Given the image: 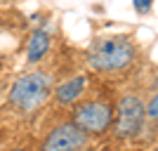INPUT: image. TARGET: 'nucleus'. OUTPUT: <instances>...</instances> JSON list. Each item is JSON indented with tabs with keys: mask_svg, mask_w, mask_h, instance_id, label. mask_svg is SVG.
<instances>
[{
	"mask_svg": "<svg viewBox=\"0 0 158 151\" xmlns=\"http://www.w3.org/2000/svg\"><path fill=\"white\" fill-rule=\"evenodd\" d=\"M153 151H158V146H156V149H153Z\"/></svg>",
	"mask_w": 158,
	"mask_h": 151,
	"instance_id": "11",
	"label": "nucleus"
},
{
	"mask_svg": "<svg viewBox=\"0 0 158 151\" xmlns=\"http://www.w3.org/2000/svg\"><path fill=\"white\" fill-rule=\"evenodd\" d=\"M146 123V102L137 92L120 94L113 106V135L118 139L137 137Z\"/></svg>",
	"mask_w": 158,
	"mask_h": 151,
	"instance_id": "3",
	"label": "nucleus"
},
{
	"mask_svg": "<svg viewBox=\"0 0 158 151\" xmlns=\"http://www.w3.org/2000/svg\"><path fill=\"white\" fill-rule=\"evenodd\" d=\"M90 142L83 130H78L71 120L66 123L54 125L52 130L45 135V139L40 142V149L38 151H83Z\"/></svg>",
	"mask_w": 158,
	"mask_h": 151,
	"instance_id": "5",
	"label": "nucleus"
},
{
	"mask_svg": "<svg viewBox=\"0 0 158 151\" xmlns=\"http://www.w3.org/2000/svg\"><path fill=\"white\" fill-rule=\"evenodd\" d=\"M52 90H54V83H52L50 73L28 71L12 83V87H10V104H12L14 111L28 116V113L38 111L40 106L52 97Z\"/></svg>",
	"mask_w": 158,
	"mask_h": 151,
	"instance_id": "2",
	"label": "nucleus"
},
{
	"mask_svg": "<svg viewBox=\"0 0 158 151\" xmlns=\"http://www.w3.org/2000/svg\"><path fill=\"white\" fill-rule=\"evenodd\" d=\"M137 59V45L127 36H106L92 43L87 52V66L102 76L127 71Z\"/></svg>",
	"mask_w": 158,
	"mask_h": 151,
	"instance_id": "1",
	"label": "nucleus"
},
{
	"mask_svg": "<svg viewBox=\"0 0 158 151\" xmlns=\"http://www.w3.org/2000/svg\"><path fill=\"white\" fill-rule=\"evenodd\" d=\"M146 118L158 123V92H153L151 99L146 102Z\"/></svg>",
	"mask_w": 158,
	"mask_h": 151,
	"instance_id": "8",
	"label": "nucleus"
},
{
	"mask_svg": "<svg viewBox=\"0 0 158 151\" xmlns=\"http://www.w3.org/2000/svg\"><path fill=\"white\" fill-rule=\"evenodd\" d=\"M132 7L137 14H149L153 10V0H132Z\"/></svg>",
	"mask_w": 158,
	"mask_h": 151,
	"instance_id": "9",
	"label": "nucleus"
},
{
	"mask_svg": "<svg viewBox=\"0 0 158 151\" xmlns=\"http://www.w3.org/2000/svg\"><path fill=\"white\" fill-rule=\"evenodd\" d=\"M71 123L78 130H83L87 137H102L113 125V106L102 99L78 102L71 111Z\"/></svg>",
	"mask_w": 158,
	"mask_h": 151,
	"instance_id": "4",
	"label": "nucleus"
},
{
	"mask_svg": "<svg viewBox=\"0 0 158 151\" xmlns=\"http://www.w3.org/2000/svg\"><path fill=\"white\" fill-rule=\"evenodd\" d=\"M85 85H87V76L78 73V76H73V78L61 80L59 85L52 90V97H54V102L59 106H73L80 97H83Z\"/></svg>",
	"mask_w": 158,
	"mask_h": 151,
	"instance_id": "6",
	"label": "nucleus"
},
{
	"mask_svg": "<svg viewBox=\"0 0 158 151\" xmlns=\"http://www.w3.org/2000/svg\"><path fill=\"white\" fill-rule=\"evenodd\" d=\"M50 45H52L50 31H45V28L33 31L31 38H28V45H26V59H28V64H38V61H43V57L50 52Z\"/></svg>",
	"mask_w": 158,
	"mask_h": 151,
	"instance_id": "7",
	"label": "nucleus"
},
{
	"mask_svg": "<svg viewBox=\"0 0 158 151\" xmlns=\"http://www.w3.org/2000/svg\"><path fill=\"white\" fill-rule=\"evenodd\" d=\"M10 151H31V149H26V146H17V149H10Z\"/></svg>",
	"mask_w": 158,
	"mask_h": 151,
	"instance_id": "10",
	"label": "nucleus"
}]
</instances>
